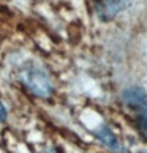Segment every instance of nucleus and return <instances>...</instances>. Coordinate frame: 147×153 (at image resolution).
<instances>
[{
  "mask_svg": "<svg viewBox=\"0 0 147 153\" xmlns=\"http://www.w3.org/2000/svg\"><path fill=\"white\" fill-rule=\"evenodd\" d=\"M51 153H57V152H51Z\"/></svg>",
  "mask_w": 147,
  "mask_h": 153,
  "instance_id": "nucleus-7",
  "label": "nucleus"
},
{
  "mask_svg": "<svg viewBox=\"0 0 147 153\" xmlns=\"http://www.w3.org/2000/svg\"><path fill=\"white\" fill-rule=\"evenodd\" d=\"M19 81L22 82L29 92H32L35 96H40V98H48L52 93V84H51L49 76L44 73L41 68L38 66H24L19 71Z\"/></svg>",
  "mask_w": 147,
  "mask_h": 153,
  "instance_id": "nucleus-1",
  "label": "nucleus"
},
{
  "mask_svg": "<svg viewBox=\"0 0 147 153\" xmlns=\"http://www.w3.org/2000/svg\"><path fill=\"white\" fill-rule=\"evenodd\" d=\"M131 2L133 0H95V13L101 21L106 22L127 10Z\"/></svg>",
  "mask_w": 147,
  "mask_h": 153,
  "instance_id": "nucleus-2",
  "label": "nucleus"
},
{
  "mask_svg": "<svg viewBox=\"0 0 147 153\" xmlns=\"http://www.w3.org/2000/svg\"><path fill=\"white\" fill-rule=\"evenodd\" d=\"M138 153H147V152H146V150H139Z\"/></svg>",
  "mask_w": 147,
  "mask_h": 153,
  "instance_id": "nucleus-6",
  "label": "nucleus"
},
{
  "mask_svg": "<svg viewBox=\"0 0 147 153\" xmlns=\"http://www.w3.org/2000/svg\"><path fill=\"white\" fill-rule=\"evenodd\" d=\"M7 115H8L7 107H5V106H3V103L0 101V122H5V120H7Z\"/></svg>",
  "mask_w": 147,
  "mask_h": 153,
  "instance_id": "nucleus-5",
  "label": "nucleus"
},
{
  "mask_svg": "<svg viewBox=\"0 0 147 153\" xmlns=\"http://www.w3.org/2000/svg\"><path fill=\"white\" fill-rule=\"evenodd\" d=\"M122 100L130 109L134 111L141 107L143 104L147 103V93L143 87H138V85H133V87H128L122 92Z\"/></svg>",
  "mask_w": 147,
  "mask_h": 153,
  "instance_id": "nucleus-3",
  "label": "nucleus"
},
{
  "mask_svg": "<svg viewBox=\"0 0 147 153\" xmlns=\"http://www.w3.org/2000/svg\"><path fill=\"white\" fill-rule=\"evenodd\" d=\"M95 134H97V137H98L106 147H108L109 150H114V152H119V153H123V152H125L123 145L119 142V139L116 137L114 133H112L111 129L106 126V125H101L98 129H95Z\"/></svg>",
  "mask_w": 147,
  "mask_h": 153,
  "instance_id": "nucleus-4",
  "label": "nucleus"
}]
</instances>
